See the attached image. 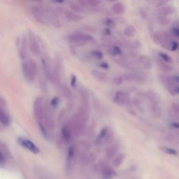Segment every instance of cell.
<instances>
[{"mask_svg":"<svg viewBox=\"0 0 179 179\" xmlns=\"http://www.w3.org/2000/svg\"><path fill=\"white\" fill-rule=\"evenodd\" d=\"M62 136L66 142H69L72 138V132L69 125H64L61 130Z\"/></svg>","mask_w":179,"mask_h":179,"instance_id":"d6986e66","label":"cell"},{"mask_svg":"<svg viewBox=\"0 0 179 179\" xmlns=\"http://www.w3.org/2000/svg\"><path fill=\"white\" fill-rule=\"evenodd\" d=\"M147 99L148 100L150 113L154 118L160 117L161 109L159 105V98L156 93L153 91H149L146 93Z\"/></svg>","mask_w":179,"mask_h":179,"instance_id":"5b68a950","label":"cell"},{"mask_svg":"<svg viewBox=\"0 0 179 179\" xmlns=\"http://www.w3.org/2000/svg\"><path fill=\"white\" fill-rule=\"evenodd\" d=\"M124 81L135 82L138 83H143L146 81V77L143 72L134 71L132 73H128L123 75Z\"/></svg>","mask_w":179,"mask_h":179,"instance_id":"9c48e42d","label":"cell"},{"mask_svg":"<svg viewBox=\"0 0 179 179\" xmlns=\"http://www.w3.org/2000/svg\"><path fill=\"white\" fill-rule=\"evenodd\" d=\"M111 11L116 15H122L124 12V4L121 2H116L111 7Z\"/></svg>","mask_w":179,"mask_h":179,"instance_id":"ffe728a7","label":"cell"},{"mask_svg":"<svg viewBox=\"0 0 179 179\" xmlns=\"http://www.w3.org/2000/svg\"><path fill=\"white\" fill-rule=\"evenodd\" d=\"M116 62L118 64V65H120V67H123V68L129 69H134V64H132V62L128 60V59H126L121 58V59H116Z\"/></svg>","mask_w":179,"mask_h":179,"instance_id":"7402d4cb","label":"cell"},{"mask_svg":"<svg viewBox=\"0 0 179 179\" xmlns=\"http://www.w3.org/2000/svg\"><path fill=\"white\" fill-rule=\"evenodd\" d=\"M108 53L111 56H120L123 54V51L118 45H112L108 48Z\"/></svg>","mask_w":179,"mask_h":179,"instance_id":"44dd1931","label":"cell"},{"mask_svg":"<svg viewBox=\"0 0 179 179\" xmlns=\"http://www.w3.org/2000/svg\"><path fill=\"white\" fill-rule=\"evenodd\" d=\"M41 62H42V67L43 69L44 74L49 80H51L53 82V69L51 67V64L50 63L48 58H43L41 59Z\"/></svg>","mask_w":179,"mask_h":179,"instance_id":"4fadbf2b","label":"cell"},{"mask_svg":"<svg viewBox=\"0 0 179 179\" xmlns=\"http://www.w3.org/2000/svg\"><path fill=\"white\" fill-rule=\"evenodd\" d=\"M157 55H158V58H159L160 60L164 61L165 62H167V63H169V64H172L173 62L172 58L167 53L160 51L157 53Z\"/></svg>","mask_w":179,"mask_h":179,"instance_id":"4316f807","label":"cell"},{"mask_svg":"<svg viewBox=\"0 0 179 179\" xmlns=\"http://www.w3.org/2000/svg\"><path fill=\"white\" fill-rule=\"evenodd\" d=\"M4 160H5V158H4V155L2 154L1 152H0V164H2V163H4Z\"/></svg>","mask_w":179,"mask_h":179,"instance_id":"f907efd6","label":"cell"},{"mask_svg":"<svg viewBox=\"0 0 179 179\" xmlns=\"http://www.w3.org/2000/svg\"><path fill=\"white\" fill-rule=\"evenodd\" d=\"M161 82L165 85V87L172 96H176L178 94V76H162L160 78Z\"/></svg>","mask_w":179,"mask_h":179,"instance_id":"6da1fadb","label":"cell"},{"mask_svg":"<svg viewBox=\"0 0 179 179\" xmlns=\"http://www.w3.org/2000/svg\"><path fill=\"white\" fill-rule=\"evenodd\" d=\"M33 2H41L43 0H32Z\"/></svg>","mask_w":179,"mask_h":179,"instance_id":"11a10c76","label":"cell"},{"mask_svg":"<svg viewBox=\"0 0 179 179\" xmlns=\"http://www.w3.org/2000/svg\"><path fill=\"white\" fill-rule=\"evenodd\" d=\"M124 159H125V155L124 154H119L117 155L113 161V164L115 167H120L122 165V163L124 162Z\"/></svg>","mask_w":179,"mask_h":179,"instance_id":"f1b7e54d","label":"cell"},{"mask_svg":"<svg viewBox=\"0 0 179 179\" xmlns=\"http://www.w3.org/2000/svg\"><path fill=\"white\" fill-rule=\"evenodd\" d=\"M90 55H91L92 58H93L94 59H98V60L102 59L104 57L103 53L100 50H93L90 52Z\"/></svg>","mask_w":179,"mask_h":179,"instance_id":"4dcf8cb0","label":"cell"},{"mask_svg":"<svg viewBox=\"0 0 179 179\" xmlns=\"http://www.w3.org/2000/svg\"><path fill=\"white\" fill-rule=\"evenodd\" d=\"M141 42L138 40L133 41L132 42L129 43V47H130L132 50H133V51L138 50L139 48H141Z\"/></svg>","mask_w":179,"mask_h":179,"instance_id":"8d00e7d4","label":"cell"},{"mask_svg":"<svg viewBox=\"0 0 179 179\" xmlns=\"http://www.w3.org/2000/svg\"><path fill=\"white\" fill-rule=\"evenodd\" d=\"M87 5L92 7H97L100 4V0H86Z\"/></svg>","mask_w":179,"mask_h":179,"instance_id":"ab89813d","label":"cell"},{"mask_svg":"<svg viewBox=\"0 0 179 179\" xmlns=\"http://www.w3.org/2000/svg\"><path fill=\"white\" fill-rule=\"evenodd\" d=\"M100 67L103 69H109V65H108V64L107 62H100Z\"/></svg>","mask_w":179,"mask_h":179,"instance_id":"c3c4849f","label":"cell"},{"mask_svg":"<svg viewBox=\"0 0 179 179\" xmlns=\"http://www.w3.org/2000/svg\"><path fill=\"white\" fill-rule=\"evenodd\" d=\"M108 2H111V3H116V2H119V0H108Z\"/></svg>","mask_w":179,"mask_h":179,"instance_id":"db71d44e","label":"cell"},{"mask_svg":"<svg viewBox=\"0 0 179 179\" xmlns=\"http://www.w3.org/2000/svg\"><path fill=\"white\" fill-rule=\"evenodd\" d=\"M104 24L107 26L108 27H113L115 26V22H114L112 20L109 18H106L105 20V23Z\"/></svg>","mask_w":179,"mask_h":179,"instance_id":"f6af8a7d","label":"cell"},{"mask_svg":"<svg viewBox=\"0 0 179 179\" xmlns=\"http://www.w3.org/2000/svg\"><path fill=\"white\" fill-rule=\"evenodd\" d=\"M160 148L163 152L165 153L166 154H168L170 155H175V156H177L178 155V152L176 151L175 149L172 148H169L167 146H162Z\"/></svg>","mask_w":179,"mask_h":179,"instance_id":"1f68e13d","label":"cell"},{"mask_svg":"<svg viewBox=\"0 0 179 179\" xmlns=\"http://www.w3.org/2000/svg\"><path fill=\"white\" fill-rule=\"evenodd\" d=\"M50 104H51V106L52 108H57L59 104V98L58 97H56L53 98V99L51 100Z\"/></svg>","mask_w":179,"mask_h":179,"instance_id":"60d3db41","label":"cell"},{"mask_svg":"<svg viewBox=\"0 0 179 179\" xmlns=\"http://www.w3.org/2000/svg\"><path fill=\"white\" fill-rule=\"evenodd\" d=\"M138 62L140 65L145 69L150 70L153 67L152 59L149 56L146 55H140L138 58Z\"/></svg>","mask_w":179,"mask_h":179,"instance_id":"9a60e30c","label":"cell"},{"mask_svg":"<svg viewBox=\"0 0 179 179\" xmlns=\"http://www.w3.org/2000/svg\"><path fill=\"white\" fill-rule=\"evenodd\" d=\"M172 111L176 116H178L179 114V106L176 103H173L172 105Z\"/></svg>","mask_w":179,"mask_h":179,"instance_id":"ee69618b","label":"cell"},{"mask_svg":"<svg viewBox=\"0 0 179 179\" xmlns=\"http://www.w3.org/2000/svg\"><path fill=\"white\" fill-rule=\"evenodd\" d=\"M76 81H77L76 76H75V75H71V86L72 87H76Z\"/></svg>","mask_w":179,"mask_h":179,"instance_id":"bcb514c9","label":"cell"},{"mask_svg":"<svg viewBox=\"0 0 179 179\" xmlns=\"http://www.w3.org/2000/svg\"><path fill=\"white\" fill-rule=\"evenodd\" d=\"M169 33L170 35L172 36L173 38H174L175 39H178L179 38V27H178V24L173 25L172 27L170 28L169 32Z\"/></svg>","mask_w":179,"mask_h":179,"instance_id":"f546056e","label":"cell"},{"mask_svg":"<svg viewBox=\"0 0 179 179\" xmlns=\"http://www.w3.org/2000/svg\"><path fill=\"white\" fill-rule=\"evenodd\" d=\"M176 9L174 6H161L159 10H158L157 14L158 15H162V16H169L171 15L175 14Z\"/></svg>","mask_w":179,"mask_h":179,"instance_id":"e0dca14e","label":"cell"},{"mask_svg":"<svg viewBox=\"0 0 179 179\" xmlns=\"http://www.w3.org/2000/svg\"><path fill=\"white\" fill-rule=\"evenodd\" d=\"M102 173L104 179H111L116 176V173L112 168L108 165H104L102 167Z\"/></svg>","mask_w":179,"mask_h":179,"instance_id":"ac0fdd59","label":"cell"},{"mask_svg":"<svg viewBox=\"0 0 179 179\" xmlns=\"http://www.w3.org/2000/svg\"><path fill=\"white\" fill-rule=\"evenodd\" d=\"M102 32H103L104 35L105 36H106V37H108V36L111 35V30H110V28H108V27L105 28V29L102 31Z\"/></svg>","mask_w":179,"mask_h":179,"instance_id":"681fc988","label":"cell"},{"mask_svg":"<svg viewBox=\"0 0 179 179\" xmlns=\"http://www.w3.org/2000/svg\"><path fill=\"white\" fill-rule=\"evenodd\" d=\"M118 150V146L116 144L111 145V146H108L106 150V157H107L108 158H109V159L113 158L116 155Z\"/></svg>","mask_w":179,"mask_h":179,"instance_id":"d4e9b609","label":"cell"},{"mask_svg":"<svg viewBox=\"0 0 179 179\" xmlns=\"http://www.w3.org/2000/svg\"><path fill=\"white\" fill-rule=\"evenodd\" d=\"M64 16L65 18V19L69 22H79L83 18V17L81 15L74 11H69V10H67V11H64Z\"/></svg>","mask_w":179,"mask_h":179,"instance_id":"2e32d148","label":"cell"},{"mask_svg":"<svg viewBox=\"0 0 179 179\" xmlns=\"http://www.w3.org/2000/svg\"><path fill=\"white\" fill-rule=\"evenodd\" d=\"M173 39V38L170 35V34L165 32V31H157L153 34V40L157 44L164 48L165 49L168 48V46L170 41Z\"/></svg>","mask_w":179,"mask_h":179,"instance_id":"8992f818","label":"cell"},{"mask_svg":"<svg viewBox=\"0 0 179 179\" xmlns=\"http://www.w3.org/2000/svg\"><path fill=\"white\" fill-rule=\"evenodd\" d=\"M53 2L57 4H63L65 2V0H53Z\"/></svg>","mask_w":179,"mask_h":179,"instance_id":"816d5d0a","label":"cell"},{"mask_svg":"<svg viewBox=\"0 0 179 179\" xmlns=\"http://www.w3.org/2000/svg\"><path fill=\"white\" fill-rule=\"evenodd\" d=\"M44 113H45V104L43 99L38 97L34 103V113L38 123H41L43 121Z\"/></svg>","mask_w":179,"mask_h":179,"instance_id":"ba28073f","label":"cell"},{"mask_svg":"<svg viewBox=\"0 0 179 179\" xmlns=\"http://www.w3.org/2000/svg\"><path fill=\"white\" fill-rule=\"evenodd\" d=\"M22 71L23 76L28 81H33L37 74L38 68L36 62L33 59H29L27 62L22 63Z\"/></svg>","mask_w":179,"mask_h":179,"instance_id":"3957f363","label":"cell"},{"mask_svg":"<svg viewBox=\"0 0 179 179\" xmlns=\"http://www.w3.org/2000/svg\"><path fill=\"white\" fill-rule=\"evenodd\" d=\"M69 6L71 11L77 13V14H80V13H83L84 11L83 8L80 6V4L76 2L71 1V2H69Z\"/></svg>","mask_w":179,"mask_h":179,"instance_id":"484cf974","label":"cell"},{"mask_svg":"<svg viewBox=\"0 0 179 179\" xmlns=\"http://www.w3.org/2000/svg\"><path fill=\"white\" fill-rule=\"evenodd\" d=\"M0 123L5 124V125H8L9 124V117L6 113L1 110H0Z\"/></svg>","mask_w":179,"mask_h":179,"instance_id":"e575fe53","label":"cell"},{"mask_svg":"<svg viewBox=\"0 0 179 179\" xmlns=\"http://www.w3.org/2000/svg\"><path fill=\"white\" fill-rule=\"evenodd\" d=\"M87 122L84 120L81 117L76 113L72 116L69 123V128L71 129L72 133L77 136L81 135L83 134L86 128Z\"/></svg>","mask_w":179,"mask_h":179,"instance_id":"7a4b0ae2","label":"cell"},{"mask_svg":"<svg viewBox=\"0 0 179 179\" xmlns=\"http://www.w3.org/2000/svg\"><path fill=\"white\" fill-rule=\"evenodd\" d=\"M29 46L31 52L36 55H39L41 54V48L39 43L36 39L35 35L32 33L29 35Z\"/></svg>","mask_w":179,"mask_h":179,"instance_id":"7c38bea8","label":"cell"},{"mask_svg":"<svg viewBox=\"0 0 179 179\" xmlns=\"http://www.w3.org/2000/svg\"><path fill=\"white\" fill-rule=\"evenodd\" d=\"M113 133L112 131L111 130H108L107 131V133H106V135L104 138V141L105 142H107V143H110L113 141Z\"/></svg>","mask_w":179,"mask_h":179,"instance_id":"f35d334b","label":"cell"},{"mask_svg":"<svg viewBox=\"0 0 179 179\" xmlns=\"http://www.w3.org/2000/svg\"><path fill=\"white\" fill-rule=\"evenodd\" d=\"M178 47H179V45H178V41L175 39H172L170 41L167 50L172 51V52H175L178 51Z\"/></svg>","mask_w":179,"mask_h":179,"instance_id":"d6a6232c","label":"cell"},{"mask_svg":"<svg viewBox=\"0 0 179 179\" xmlns=\"http://www.w3.org/2000/svg\"><path fill=\"white\" fill-rule=\"evenodd\" d=\"M171 125H172V127L173 128H176V129L179 128V124L177 123H173L171 124Z\"/></svg>","mask_w":179,"mask_h":179,"instance_id":"f5cc1de1","label":"cell"},{"mask_svg":"<svg viewBox=\"0 0 179 179\" xmlns=\"http://www.w3.org/2000/svg\"><path fill=\"white\" fill-rule=\"evenodd\" d=\"M38 173H39V174H38L39 177H40L41 179H53L51 177H49V176L46 174L44 171H42V172H41V169H39Z\"/></svg>","mask_w":179,"mask_h":179,"instance_id":"b9f144b4","label":"cell"},{"mask_svg":"<svg viewBox=\"0 0 179 179\" xmlns=\"http://www.w3.org/2000/svg\"><path fill=\"white\" fill-rule=\"evenodd\" d=\"M91 74L93 77L100 82H104L107 80V75L102 71H98V70H92Z\"/></svg>","mask_w":179,"mask_h":179,"instance_id":"cb8c5ba5","label":"cell"},{"mask_svg":"<svg viewBox=\"0 0 179 179\" xmlns=\"http://www.w3.org/2000/svg\"><path fill=\"white\" fill-rule=\"evenodd\" d=\"M124 82V81L123 76L116 77V78H114V79H113V83L116 85H121V84H123Z\"/></svg>","mask_w":179,"mask_h":179,"instance_id":"7bdbcfd3","label":"cell"},{"mask_svg":"<svg viewBox=\"0 0 179 179\" xmlns=\"http://www.w3.org/2000/svg\"><path fill=\"white\" fill-rule=\"evenodd\" d=\"M129 96L126 92L118 91L116 93L113 97V102L115 104L120 106H123L129 102Z\"/></svg>","mask_w":179,"mask_h":179,"instance_id":"5bb4252c","label":"cell"},{"mask_svg":"<svg viewBox=\"0 0 179 179\" xmlns=\"http://www.w3.org/2000/svg\"><path fill=\"white\" fill-rule=\"evenodd\" d=\"M136 29L134 26L129 25L124 30V35L128 38L133 37L136 35Z\"/></svg>","mask_w":179,"mask_h":179,"instance_id":"83f0119b","label":"cell"},{"mask_svg":"<svg viewBox=\"0 0 179 179\" xmlns=\"http://www.w3.org/2000/svg\"><path fill=\"white\" fill-rule=\"evenodd\" d=\"M62 93H63V95L65 96L66 97L70 99V98L71 97V92L69 89V87H67V86H66V85H64V86H62Z\"/></svg>","mask_w":179,"mask_h":179,"instance_id":"74e56055","label":"cell"},{"mask_svg":"<svg viewBox=\"0 0 179 179\" xmlns=\"http://www.w3.org/2000/svg\"><path fill=\"white\" fill-rule=\"evenodd\" d=\"M32 12L35 18L38 22L43 25H46L50 21L51 16L49 11L43 7H35L32 9Z\"/></svg>","mask_w":179,"mask_h":179,"instance_id":"52a82bcc","label":"cell"},{"mask_svg":"<svg viewBox=\"0 0 179 179\" xmlns=\"http://www.w3.org/2000/svg\"><path fill=\"white\" fill-rule=\"evenodd\" d=\"M68 42L73 45L83 46L84 44L94 41V38L91 35L80 32L72 33L67 37Z\"/></svg>","mask_w":179,"mask_h":179,"instance_id":"277c9868","label":"cell"},{"mask_svg":"<svg viewBox=\"0 0 179 179\" xmlns=\"http://www.w3.org/2000/svg\"><path fill=\"white\" fill-rule=\"evenodd\" d=\"M158 21L160 24L162 26H167L171 22V20L168 16H162V15H158Z\"/></svg>","mask_w":179,"mask_h":179,"instance_id":"836d02e7","label":"cell"},{"mask_svg":"<svg viewBox=\"0 0 179 179\" xmlns=\"http://www.w3.org/2000/svg\"><path fill=\"white\" fill-rule=\"evenodd\" d=\"M158 66H159L160 69L162 71L165 72V73H169V72H172L173 70V67L171 65V64L160 60V59L158 61Z\"/></svg>","mask_w":179,"mask_h":179,"instance_id":"603a6c76","label":"cell"},{"mask_svg":"<svg viewBox=\"0 0 179 179\" xmlns=\"http://www.w3.org/2000/svg\"><path fill=\"white\" fill-rule=\"evenodd\" d=\"M17 141L18 143V144L20 145L22 147L30 150V152H32L34 154L37 155L39 153V148L32 141H30L29 139L23 138V137H19Z\"/></svg>","mask_w":179,"mask_h":179,"instance_id":"8fae6325","label":"cell"},{"mask_svg":"<svg viewBox=\"0 0 179 179\" xmlns=\"http://www.w3.org/2000/svg\"><path fill=\"white\" fill-rule=\"evenodd\" d=\"M108 128H104L102 130L100 131L99 135L97 136V141L98 142H101L102 141V140L104 139L105 136L106 135V133H107V131H108Z\"/></svg>","mask_w":179,"mask_h":179,"instance_id":"d590c367","label":"cell"},{"mask_svg":"<svg viewBox=\"0 0 179 179\" xmlns=\"http://www.w3.org/2000/svg\"><path fill=\"white\" fill-rule=\"evenodd\" d=\"M77 2L80 4V6H82L83 9L84 8H86L88 6L86 0H77Z\"/></svg>","mask_w":179,"mask_h":179,"instance_id":"7dc6e473","label":"cell"},{"mask_svg":"<svg viewBox=\"0 0 179 179\" xmlns=\"http://www.w3.org/2000/svg\"><path fill=\"white\" fill-rule=\"evenodd\" d=\"M76 163V148L74 146L69 148L66 162V170L67 172H72Z\"/></svg>","mask_w":179,"mask_h":179,"instance_id":"30bf717a","label":"cell"}]
</instances>
